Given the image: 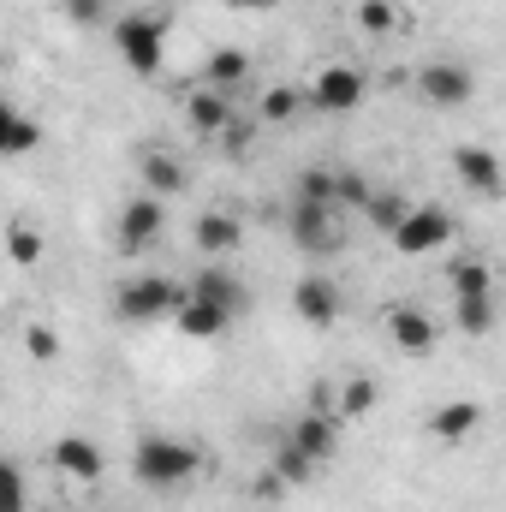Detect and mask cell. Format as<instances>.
I'll return each instance as SVG.
<instances>
[{
	"label": "cell",
	"instance_id": "7a4b0ae2",
	"mask_svg": "<svg viewBox=\"0 0 506 512\" xmlns=\"http://www.w3.org/2000/svg\"><path fill=\"white\" fill-rule=\"evenodd\" d=\"M114 48L137 78H155L167 66V18L161 12H126L114 24Z\"/></svg>",
	"mask_w": 506,
	"mask_h": 512
},
{
	"label": "cell",
	"instance_id": "d6a6232c",
	"mask_svg": "<svg viewBox=\"0 0 506 512\" xmlns=\"http://www.w3.org/2000/svg\"><path fill=\"white\" fill-rule=\"evenodd\" d=\"M364 197H370V179L364 173H334V209L346 215V209H364Z\"/></svg>",
	"mask_w": 506,
	"mask_h": 512
},
{
	"label": "cell",
	"instance_id": "7c38bea8",
	"mask_svg": "<svg viewBox=\"0 0 506 512\" xmlns=\"http://www.w3.org/2000/svg\"><path fill=\"white\" fill-rule=\"evenodd\" d=\"M387 334H393V346L411 352V358H429L435 340H441V328H435V316H429L423 304H393V310H387Z\"/></svg>",
	"mask_w": 506,
	"mask_h": 512
},
{
	"label": "cell",
	"instance_id": "52a82bcc",
	"mask_svg": "<svg viewBox=\"0 0 506 512\" xmlns=\"http://www.w3.org/2000/svg\"><path fill=\"white\" fill-rule=\"evenodd\" d=\"M346 227H340V209H322V203H292V245L304 256H328L340 251Z\"/></svg>",
	"mask_w": 506,
	"mask_h": 512
},
{
	"label": "cell",
	"instance_id": "836d02e7",
	"mask_svg": "<svg viewBox=\"0 0 506 512\" xmlns=\"http://www.w3.org/2000/svg\"><path fill=\"white\" fill-rule=\"evenodd\" d=\"M66 12H72L78 24H102V12H108V0H66Z\"/></svg>",
	"mask_w": 506,
	"mask_h": 512
},
{
	"label": "cell",
	"instance_id": "9a60e30c",
	"mask_svg": "<svg viewBox=\"0 0 506 512\" xmlns=\"http://www.w3.org/2000/svg\"><path fill=\"white\" fill-rule=\"evenodd\" d=\"M477 429H483V405L477 399H447V405L429 411V441H441V447H465Z\"/></svg>",
	"mask_w": 506,
	"mask_h": 512
},
{
	"label": "cell",
	"instance_id": "277c9868",
	"mask_svg": "<svg viewBox=\"0 0 506 512\" xmlns=\"http://www.w3.org/2000/svg\"><path fill=\"white\" fill-rule=\"evenodd\" d=\"M364 96H370V78L358 72V66H322L316 78H310V90H304V108L310 114H328V120H346V114H358L364 108Z\"/></svg>",
	"mask_w": 506,
	"mask_h": 512
},
{
	"label": "cell",
	"instance_id": "cb8c5ba5",
	"mask_svg": "<svg viewBox=\"0 0 506 512\" xmlns=\"http://www.w3.org/2000/svg\"><path fill=\"white\" fill-rule=\"evenodd\" d=\"M48 251V239H42V227H30V221H12L6 227V256L18 262V268H36Z\"/></svg>",
	"mask_w": 506,
	"mask_h": 512
},
{
	"label": "cell",
	"instance_id": "3957f363",
	"mask_svg": "<svg viewBox=\"0 0 506 512\" xmlns=\"http://www.w3.org/2000/svg\"><path fill=\"white\" fill-rule=\"evenodd\" d=\"M179 304H185V280H173V274H131L114 292V316L120 322H161Z\"/></svg>",
	"mask_w": 506,
	"mask_h": 512
},
{
	"label": "cell",
	"instance_id": "d4e9b609",
	"mask_svg": "<svg viewBox=\"0 0 506 512\" xmlns=\"http://www.w3.org/2000/svg\"><path fill=\"white\" fill-rule=\"evenodd\" d=\"M0 512H30V477L18 459H0Z\"/></svg>",
	"mask_w": 506,
	"mask_h": 512
},
{
	"label": "cell",
	"instance_id": "d6986e66",
	"mask_svg": "<svg viewBox=\"0 0 506 512\" xmlns=\"http://www.w3.org/2000/svg\"><path fill=\"white\" fill-rule=\"evenodd\" d=\"M143 185H149V197H161V203H173L185 185H191V173L173 161V155H161V149H149L143 155Z\"/></svg>",
	"mask_w": 506,
	"mask_h": 512
},
{
	"label": "cell",
	"instance_id": "30bf717a",
	"mask_svg": "<svg viewBox=\"0 0 506 512\" xmlns=\"http://www.w3.org/2000/svg\"><path fill=\"white\" fill-rule=\"evenodd\" d=\"M191 245H197L203 262H227V256L245 245V221L233 209H203L197 227H191Z\"/></svg>",
	"mask_w": 506,
	"mask_h": 512
},
{
	"label": "cell",
	"instance_id": "4316f807",
	"mask_svg": "<svg viewBox=\"0 0 506 512\" xmlns=\"http://www.w3.org/2000/svg\"><path fill=\"white\" fill-rule=\"evenodd\" d=\"M352 18H358L364 36H393V30H399V6H393V0H358Z\"/></svg>",
	"mask_w": 506,
	"mask_h": 512
},
{
	"label": "cell",
	"instance_id": "4dcf8cb0",
	"mask_svg": "<svg viewBox=\"0 0 506 512\" xmlns=\"http://www.w3.org/2000/svg\"><path fill=\"white\" fill-rule=\"evenodd\" d=\"M298 203H322V209H334V173H328V167L298 173Z\"/></svg>",
	"mask_w": 506,
	"mask_h": 512
},
{
	"label": "cell",
	"instance_id": "2e32d148",
	"mask_svg": "<svg viewBox=\"0 0 506 512\" xmlns=\"http://www.w3.org/2000/svg\"><path fill=\"white\" fill-rule=\"evenodd\" d=\"M54 471L90 489V483H102L108 459H102V447H96L90 435H60V441H54Z\"/></svg>",
	"mask_w": 506,
	"mask_h": 512
},
{
	"label": "cell",
	"instance_id": "8992f818",
	"mask_svg": "<svg viewBox=\"0 0 506 512\" xmlns=\"http://www.w3.org/2000/svg\"><path fill=\"white\" fill-rule=\"evenodd\" d=\"M417 96L429 108H465L477 96V72L459 60H429V66H417Z\"/></svg>",
	"mask_w": 506,
	"mask_h": 512
},
{
	"label": "cell",
	"instance_id": "ffe728a7",
	"mask_svg": "<svg viewBox=\"0 0 506 512\" xmlns=\"http://www.w3.org/2000/svg\"><path fill=\"white\" fill-rule=\"evenodd\" d=\"M245 78H251V54H245V48H215V54H209V66H203V84H209V90H221V96H227V90H239Z\"/></svg>",
	"mask_w": 506,
	"mask_h": 512
},
{
	"label": "cell",
	"instance_id": "7402d4cb",
	"mask_svg": "<svg viewBox=\"0 0 506 512\" xmlns=\"http://www.w3.org/2000/svg\"><path fill=\"white\" fill-rule=\"evenodd\" d=\"M376 399H381L376 376H352V382L334 387V417H340V423H346V417H370V411H376Z\"/></svg>",
	"mask_w": 506,
	"mask_h": 512
},
{
	"label": "cell",
	"instance_id": "4fadbf2b",
	"mask_svg": "<svg viewBox=\"0 0 506 512\" xmlns=\"http://www.w3.org/2000/svg\"><path fill=\"white\" fill-rule=\"evenodd\" d=\"M161 233H167V203L161 197L143 191V197H131L126 209H120V245L126 251H149Z\"/></svg>",
	"mask_w": 506,
	"mask_h": 512
},
{
	"label": "cell",
	"instance_id": "603a6c76",
	"mask_svg": "<svg viewBox=\"0 0 506 512\" xmlns=\"http://www.w3.org/2000/svg\"><path fill=\"white\" fill-rule=\"evenodd\" d=\"M185 114H191V126H197V131H227V126H233V102H227L221 90H209V84L185 102Z\"/></svg>",
	"mask_w": 506,
	"mask_h": 512
},
{
	"label": "cell",
	"instance_id": "f546056e",
	"mask_svg": "<svg viewBox=\"0 0 506 512\" xmlns=\"http://www.w3.org/2000/svg\"><path fill=\"white\" fill-rule=\"evenodd\" d=\"M405 209H411V203H405V197H393V191H370V197H364V215H370V221H376L381 233H393V227H399V215H405Z\"/></svg>",
	"mask_w": 506,
	"mask_h": 512
},
{
	"label": "cell",
	"instance_id": "ac0fdd59",
	"mask_svg": "<svg viewBox=\"0 0 506 512\" xmlns=\"http://www.w3.org/2000/svg\"><path fill=\"white\" fill-rule=\"evenodd\" d=\"M36 143H42V126H36L24 108H12V102L0 96V161H6V155H30Z\"/></svg>",
	"mask_w": 506,
	"mask_h": 512
},
{
	"label": "cell",
	"instance_id": "f1b7e54d",
	"mask_svg": "<svg viewBox=\"0 0 506 512\" xmlns=\"http://www.w3.org/2000/svg\"><path fill=\"white\" fill-rule=\"evenodd\" d=\"M274 477H280L286 489H304V483H316V465H310L304 453H292V447L280 441V447H274Z\"/></svg>",
	"mask_w": 506,
	"mask_h": 512
},
{
	"label": "cell",
	"instance_id": "83f0119b",
	"mask_svg": "<svg viewBox=\"0 0 506 512\" xmlns=\"http://www.w3.org/2000/svg\"><path fill=\"white\" fill-rule=\"evenodd\" d=\"M489 328H495V292L489 298H459V334L483 340Z\"/></svg>",
	"mask_w": 506,
	"mask_h": 512
},
{
	"label": "cell",
	"instance_id": "ba28073f",
	"mask_svg": "<svg viewBox=\"0 0 506 512\" xmlns=\"http://www.w3.org/2000/svg\"><path fill=\"white\" fill-rule=\"evenodd\" d=\"M185 298H197V304H215V310L239 316V310H245V280H239L227 262H203V268L185 280Z\"/></svg>",
	"mask_w": 506,
	"mask_h": 512
},
{
	"label": "cell",
	"instance_id": "d590c367",
	"mask_svg": "<svg viewBox=\"0 0 506 512\" xmlns=\"http://www.w3.org/2000/svg\"><path fill=\"white\" fill-rule=\"evenodd\" d=\"M310 411H328V417H334V387H328V382L310 387Z\"/></svg>",
	"mask_w": 506,
	"mask_h": 512
},
{
	"label": "cell",
	"instance_id": "484cf974",
	"mask_svg": "<svg viewBox=\"0 0 506 512\" xmlns=\"http://www.w3.org/2000/svg\"><path fill=\"white\" fill-rule=\"evenodd\" d=\"M298 114H304V90H292V84L262 90V120H268V126H286V120H298Z\"/></svg>",
	"mask_w": 506,
	"mask_h": 512
},
{
	"label": "cell",
	"instance_id": "e575fe53",
	"mask_svg": "<svg viewBox=\"0 0 506 512\" xmlns=\"http://www.w3.org/2000/svg\"><path fill=\"white\" fill-rule=\"evenodd\" d=\"M251 495H256V501H280V495H286V483H280L274 471H262V477L251 483Z\"/></svg>",
	"mask_w": 506,
	"mask_h": 512
},
{
	"label": "cell",
	"instance_id": "8fae6325",
	"mask_svg": "<svg viewBox=\"0 0 506 512\" xmlns=\"http://www.w3.org/2000/svg\"><path fill=\"white\" fill-rule=\"evenodd\" d=\"M292 310H298L304 328H334V322H340V286H334L328 274H304V280L292 286Z\"/></svg>",
	"mask_w": 506,
	"mask_h": 512
},
{
	"label": "cell",
	"instance_id": "5b68a950",
	"mask_svg": "<svg viewBox=\"0 0 506 512\" xmlns=\"http://www.w3.org/2000/svg\"><path fill=\"white\" fill-rule=\"evenodd\" d=\"M453 233H459V221H453L441 203H417V209L399 215V227H393L387 239H393V251L399 256H435V251L453 245Z\"/></svg>",
	"mask_w": 506,
	"mask_h": 512
},
{
	"label": "cell",
	"instance_id": "e0dca14e",
	"mask_svg": "<svg viewBox=\"0 0 506 512\" xmlns=\"http://www.w3.org/2000/svg\"><path fill=\"white\" fill-rule=\"evenodd\" d=\"M173 328H179L185 340H221V334L233 328V316H227V310H215V304H197V298H185V304L173 310Z\"/></svg>",
	"mask_w": 506,
	"mask_h": 512
},
{
	"label": "cell",
	"instance_id": "6da1fadb",
	"mask_svg": "<svg viewBox=\"0 0 506 512\" xmlns=\"http://www.w3.org/2000/svg\"><path fill=\"white\" fill-rule=\"evenodd\" d=\"M197 471H203V453H197L191 441H179V435H143V441L131 447V477H137L143 489L179 495L185 483H197Z\"/></svg>",
	"mask_w": 506,
	"mask_h": 512
},
{
	"label": "cell",
	"instance_id": "9c48e42d",
	"mask_svg": "<svg viewBox=\"0 0 506 512\" xmlns=\"http://www.w3.org/2000/svg\"><path fill=\"white\" fill-rule=\"evenodd\" d=\"M286 447H292V453H304V459L322 471V465L340 453V417H328V411H304V417L286 429Z\"/></svg>",
	"mask_w": 506,
	"mask_h": 512
},
{
	"label": "cell",
	"instance_id": "44dd1931",
	"mask_svg": "<svg viewBox=\"0 0 506 512\" xmlns=\"http://www.w3.org/2000/svg\"><path fill=\"white\" fill-rule=\"evenodd\" d=\"M447 286H453V298H489L495 292V274H489L483 256H453L447 262Z\"/></svg>",
	"mask_w": 506,
	"mask_h": 512
},
{
	"label": "cell",
	"instance_id": "5bb4252c",
	"mask_svg": "<svg viewBox=\"0 0 506 512\" xmlns=\"http://www.w3.org/2000/svg\"><path fill=\"white\" fill-rule=\"evenodd\" d=\"M453 173L459 185H471L477 197H501V155L489 143H459L453 149Z\"/></svg>",
	"mask_w": 506,
	"mask_h": 512
},
{
	"label": "cell",
	"instance_id": "1f68e13d",
	"mask_svg": "<svg viewBox=\"0 0 506 512\" xmlns=\"http://www.w3.org/2000/svg\"><path fill=\"white\" fill-rule=\"evenodd\" d=\"M24 352H30L36 364H54V358H60V334H54L48 322H24Z\"/></svg>",
	"mask_w": 506,
	"mask_h": 512
}]
</instances>
